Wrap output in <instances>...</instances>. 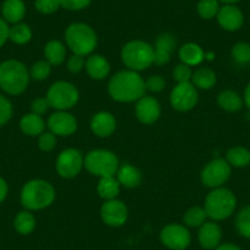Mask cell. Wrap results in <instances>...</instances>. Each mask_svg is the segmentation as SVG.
<instances>
[{
    "instance_id": "12",
    "label": "cell",
    "mask_w": 250,
    "mask_h": 250,
    "mask_svg": "<svg viewBox=\"0 0 250 250\" xmlns=\"http://www.w3.org/2000/svg\"><path fill=\"white\" fill-rule=\"evenodd\" d=\"M83 167V157L80 152L73 148L62 151L57 161V170L62 177L73 178L81 170Z\"/></svg>"
},
{
    "instance_id": "10",
    "label": "cell",
    "mask_w": 250,
    "mask_h": 250,
    "mask_svg": "<svg viewBox=\"0 0 250 250\" xmlns=\"http://www.w3.org/2000/svg\"><path fill=\"white\" fill-rule=\"evenodd\" d=\"M161 240L170 250H184L191 242L189 230L180 225H168L161 232Z\"/></svg>"
},
{
    "instance_id": "48",
    "label": "cell",
    "mask_w": 250,
    "mask_h": 250,
    "mask_svg": "<svg viewBox=\"0 0 250 250\" xmlns=\"http://www.w3.org/2000/svg\"><path fill=\"white\" fill-rule=\"evenodd\" d=\"M244 103L250 109V83L247 86V88H245L244 91Z\"/></svg>"
},
{
    "instance_id": "31",
    "label": "cell",
    "mask_w": 250,
    "mask_h": 250,
    "mask_svg": "<svg viewBox=\"0 0 250 250\" xmlns=\"http://www.w3.org/2000/svg\"><path fill=\"white\" fill-rule=\"evenodd\" d=\"M31 37H32V32L25 23H15L9 30V38L16 44H25L31 40Z\"/></svg>"
},
{
    "instance_id": "13",
    "label": "cell",
    "mask_w": 250,
    "mask_h": 250,
    "mask_svg": "<svg viewBox=\"0 0 250 250\" xmlns=\"http://www.w3.org/2000/svg\"><path fill=\"white\" fill-rule=\"evenodd\" d=\"M101 216H102L103 222L107 223L108 226L119 227V226L124 225L128 218V208L122 201L113 199V200H108L102 206Z\"/></svg>"
},
{
    "instance_id": "7",
    "label": "cell",
    "mask_w": 250,
    "mask_h": 250,
    "mask_svg": "<svg viewBox=\"0 0 250 250\" xmlns=\"http://www.w3.org/2000/svg\"><path fill=\"white\" fill-rule=\"evenodd\" d=\"M85 167L92 174L102 177H110L118 169V158L114 153L105 150L92 151L85 158Z\"/></svg>"
},
{
    "instance_id": "30",
    "label": "cell",
    "mask_w": 250,
    "mask_h": 250,
    "mask_svg": "<svg viewBox=\"0 0 250 250\" xmlns=\"http://www.w3.org/2000/svg\"><path fill=\"white\" fill-rule=\"evenodd\" d=\"M15 229L18 230L20 234H30L36 227V221L35 217L31 215L27 211H22V212L19 213L15 218Z\"/></svg>"
},
{
    "instance_id": "29",
    "label": "cell",
    "mask_w": 250,
    "mask_h": 250,
    "mask_svg": "<svg viewBox=\"0 0 250 250\" xmlns=\"http://www.w3.org/2000/svg\"><path fill=\"white\" fill-rule=\"evenodd\" d=\"M193 83L199 88H204V90H208L211 88L216 83V74L213 73L211 69L203 68L199 69L194 73L193 78Z\"/></svg>"
},
{
    "instance_id": "18",
    "label": "cell",
    "mask_w": 250,
    "mask_h": 250,
    "mask_svg": "<svg viewBox=\"0 0 250 250\" xmlns=\"http://www.w3.org/2000/svg\"><path fill=\"white\" fill-rule=\"evenodd\" d=\"M175 40L173 36L161 35L160 37L156 40V49H155V62L157 65H163L169 62L170 53L174 49Z\"/></svg>"
},
{
    "instance_id": "46",
    "label": "cell",
    "mask_w": 250,
    "mask_h": 250,
    "mask_svg": "<svg viewBox=\"0 0 250 250\" xmlns=\"http://www.w3.org/2000/svg\"><path fill=\"white\" fill-rule=\"evenodd\" d=\"M6 194H8V184L3 178H0V203L6 198Z\"/></svg>"
},
{
    "instance_id": "3",
    "label": "cell",
    "mask_w": 250,
    "mask_h": 250,
    "mask_svg": "<svg viewBox=\"0 0 250 250\" xmlns=\"http://www.w3.org/2000/svg\"><path fill=\"white\" fill-rule=\"evenodd\" d=\"M54 189L44 180H31L23 187L21 203L28 210H41L54 200Z\"/></svg>"
},
{
    "instance_id": "9",
    "label": "cell",
    "mask_w": 250,
    "mask_h": 250,
    "mask_svg": "<svg viewBox=\"0 0 250 250\" xmlns=\"http://www.w3.org/2000/svg\"><path fill=\"white\" fill-rule=\"evenodd\" d=\"M230 175V166L223 158L211 161L201 173V179L205 185L210 188H220L225 184Z\"/></svg>"
},
{
    "instance_id": "4",
    "label": "cell",
    "mask_w": 250,
    "mask_h": 250,
    "mask_svg": "<svg viewBox=\"0 0 250 250\" xmlns=\"http://www.w3.org/2000/svg\"><path fill=\"white\" fill-rule=\"evenodd\" d=\"M237 199L234 194L226 188H217L206 198V215L215 221H222L229 217L235 210Z\"/></svg>"
},
{
    "instance_id": "17",
    "label": "cell",
    "mask_w": 250,
    "mask_h": 250,
    "mask_svg": "<svg viewBox=\"0 0 250 250\" xmlns=\"http://www.w3.org/2000/svg\"><path fill=\"white\" fill-rule=\"evenodd\" d=\"M222 232L220 226L213 222L204 223L199 230V242L204 249L212 250L220 245Z\"/></svg>"
},
{
    "instance_id": "38",
    "label": "cell",
    "mask_w": 250,
    "mask_h": 250,
    "mask_svg": "<svg viewBox=\"0 0 250 250\" xmlns=\"http://www.w3.org/2000/svg\"><path fill=\"white\" fill-rule=\"evenodd\" d=\"M173 76H174L175 81L178 83H190L191 78H193V73H191V69L189 68V65H187V64H180V65H177V68L174 69Z\"/></svg>"
},
{
    "instance_id": "20",
    "label": "cell",
    "mask_w": 250,
    "mask_h": 250,
    "mask_svg": "<svg viewBox=\"0 0 250 250\" xmlns=\"http://www.w3.org/2000/svg\"><path fill=\"white\" fill-rule=\"evenodd\" d=\"M1 11L6 22L19 23L25 16L26 6L22 0H5Z\"/></svg>"
},
{
    "instance_id": "2",
    "label": "cell",
    "mask_w": 250,
    "mask_h": 250,
    "mask_svg": "<svg viewBox=\"0 0 250 250\" xmlns=\"http://www.w3.org/2000/svg\"><path fill=\"white\" fill-rule=\"evenodd\" d=\"M28 71L22 62L6 60L0 64V87L10 95H20L28 85Z\"/></svg>"
},
{
    "instance_id": "6",
    "label": "cell",
    "mask_w": 250,
    "mask_h": 250,
    "mask_svg": "<svg viewBox=\"0 0 250 250\" xmlns=\"http://www.w3.org/2000/svg\"><path fill=\"white\" fill-rule=\"evenodd\" d=\"M122 59L131 70H144L155 62V49L141 41H134L123 48Z\"/></svg>"
},
{
    "instance_id": "35",
    "label": "cell",
    "mask_w": 250,
    "mask_h": 250,
    "mask_svg": "<svg viewBox=\"0 0 250 250\" xmlns=\"http://www.w3.org/2000/svg\"><path fill=\"white\" fill-rule=\"evenodd\" d=\"M232 57L238 64L250 62V44L245 42L237 43L232 49Z\"/></svg>"
},
{
    "instance_id": "14",
    "label": "cell",
    "mask_w": 250,
    "mask_h": 250,
    "mask_svg": "<svg viewBox=\"0 0 250 250\" xmlns=\"http://www.w3.org/2000/svg\"><path fill=\"white\" fill-rule=\"evenodd\" d=\"M48 126L54 135H71L78 128L76 119L66 112H58L50 115Z\"/></svg>"
},
{
    "instance_id": "26",
    "label": "cell",
    "mask_w": 250,
    "mask_h": 250,
    "mask_svg": "<svg viewBox=\"0 0 250 250\" xmlns=\"http://www.w3.org/2000/svg\"><path fill=\"white\" fill-rule=\"evenodd\" d=\"M226 158L229 166H233V167H247L250 165V151L242 146H237L228 150Z\"/></svg>"
},
{
    "instance_id": "41",
    "label": "cell",
    "mask_w": 250,
    "mask_h": 250,
    "mask_svg": "<svg viewBox=\"0 0 250 250\" xmlns=\"http://www.w3.org/2000/svg\"><path fill=\"white\" fill-rule=\"evenodd\" d=\"M91 0H60V5L68 10H81L90 5Z\"/></svg>"
},
{
    "instance_id": "27",
    "label": "cell",
    "mask_w": 250,
    "mask_h": 250,
    "mask_svg": "<svg viewBox=\"0 0 250 250\" xmlns=\"http://www.w3.org/2000/svg\"><path fill=\"white\" fill-rule=\"evenodd\" d=\"M44 55L48 62L53 65H59L65 58V47L59 41H52L44 48Z\"/></svg>"
},
{
    "instance_id": "32",
    "label": "cell",
    "mask_w": 250,
    "mask_h": 250,
    "mask_svg": "<svg viewBox=\"0 0 250 250\" xmlns=\"http://www.w3.org/2000/svg\"><path fill=\"white\" fill-rule=\"evenodd\" d=\"M235 228L242 237L250 239V205L245 206L238 212L235 218Z\"/></svg>"
},
{
    "instance_id": "8",
    "label": "cell",
    "mask_w": 250,
    "mask_h": 250,
    "mask_svg": "<svg viewBox=\"0 0 250 250\" xmlns=\"http://www.w3.org/2000/svg\"><path fill=\"white\" fill-rule=\"evenodd\" d=\"M79 100V92L74 85L69 83H55L49 88L47 101L50 107L64 110L74 107Z\"/></svg>"
},
{
    "instance_id": "19",
    "label": "cell",
    "mask_w": 250,
    "mask_h": 250,
    "mask_svg": "<svg viewBox=\"0 0 250 250\" xmlns=\"http://www.w3.org/2000/svg\"><path fill=\"white\" fill-rule=\"evenodd\" d=\"M91 128L96 135L101 138L109 136L115 130V119L110 113L102 112L93 117L91 122Z\"/></svg>"
},
{
    "instance_id": "5",
    "label": "cell",
    "mask_w": 250,
    "mask_h": 250,
    "mask_svg": "<svg viewBox=\"0 0 250 250\" xmlns=\"http://www.w3.org/2000/svg\"><path fill=\"white\" fill-rule=\"evenodd\" d=\"M65 40L70 49L78 55H86L95 49L97 44L96 33L85 23H73L65 32Z\"/></svg>"
},
{
    "instance_id": "21",
    "label": "cell",
    "mask_w": 250,
    "mask_h": 250,
    "mask_svg": "<svg viewBox=\"0 0 250 250\" xmlns=\"http://www.w3.org/2000/svg\"><path fill=\"white\" fill-rule=\"evenodd\" d=\"M86 69L91 78L101 80V79H104L109 73V64L101 55H92L88 58L86 62Z\"/></svg>"
},
{
    "instance_id": "34",
    "label": "cell",
    "mask_w": 250,
    "mask_h": 250,
    "mask_svg": "<svg viewBox=\"0 0 250 250\" xmlns=\"http://www.w3.org/2000/svg\"><path fill=\"white\" fill-rule=\"evenodd\" d=\"M220 10L218 0H201L198 4V13L203 19H212Z\"/></svg>"
},
{
    "instance_id": "50",
    "label": "cell",
    "mask_w": 250,
    "mask_h": 250,
    "mask_svg": "<svg viewBox=\"0 0 250 250\" xmlns=\"http://www.w3.org/2000/svg\"><path fill=\"white\" fill-rule=\"evenodd\" d=\"M213 57H215V55H213L212 53H208V59L212 60V59H213Z\"/></svg>"
},
{
    "instance_id": "25",
    "label": "cell",
    "mask_w": 250,
    "mask_h": 250,
    "mask_svg": "<svg viewBox=\"0 0 250 250\" xmlns=\"http://www.w3.org/2000/svg\"><path fill=\"white\" fill-rule=\"evenodd\" d=\"M218 104L227 112H237L243 107V100L237 92L232 90L223 91L218 95Z\"/></svg>"
},
{
    "instance_id": "28",
    "label": "cell",
    "mask_w": 250,
    "mask_h": 250,
    "mask_svg": "<svg viewBox=\"0 0 250 250\" xmlns=\"http://www.w3.org/2000/svg\"><path fill=\"white\" fill-rule=\"evenodd\" d=\"M98 193L105 200H113L119 194V182L110 177H102L98 183Z\"/></svg>"
},
{
    "instance_id": "45",
    "label": "cell",
    "mask_w": 250,
    "mask_h": 250,
    "mask_svg": "<svg viewBox=\"0 0 250 250\" xmlns=\"http://www.w3.org/2000/svg\"><path fill=\"white\" fill-rule=\"evenodd\" d=\"M9 30H10V28H9L6 21L3 20V19H0V47H3L4 43L8 41Z\"/></svg>"
},
{
    "instance_id": "11",
    "label": "cell",
    "mask_w": 250,
    "mask_h": 250,
    "mask_svg": "<svg viewBox=\"0 0 250 250\" xmlns=\"http://www.w3.org/2000/svg\"><path fill=\"white\" fill-rule=\"evenodd\" d=\"M196 102H198V92L190 83H178L170 93V103L173 108L180 112L191 109Z\"/></svg>"
},
{
    "instance_id": "36",
    "label": "cell",
    "mask_w": 250,
    "mask_h": 250,
    "mask_svg": "<svg viewBox=\"0 0 250 250\" xmlns=\"http://www.w3.org/2000/svg\"><path fill=\"white\" fill-rule=\"evenodd\" d=\"M36 9L42 14H53L60 8V0H36Z\"/></svg>"
},
{
    "instance_id": "47",
    "label": "cell",
    "mask_w": 250,
    "mask_h": 250,
    "mask_svg": "<svg viewBox=\"0 0 250 250\" xmlns=\"http://www.w3.org/2000/svg\"><path fill=\"white\" fill-rule=\"evenodd\" d=\"M215 250H243L242 248L238 247L235 244H230V243H226V244H221L216 248Z\"/></svg>"
},
{
    "instance_id": "49",
    "label": "cell",
    "mask_w": 250,
    "mask_h": 250,
    "mask_svg": "<svg viewBox=\"0 0 250 250\" xmlns=\"http://www.w3.org/2000/svg\"><path fill=\"white\" fill-rule=\"evenodd\" d=\"M220 1L225 3L226 5H227V4H230V5H233V4H235V3H238V1H240V0H220Z\"/></svg>"
},
{
    "instance_id": "43",
    "label": "cell",
    "mask_w": 250,
    "mask_h": 250,
    "mask_svg": "<svg viewBox=\"0 0 250 250\" xmlns=\"http://www.w3.org/2000/svg\"><path fill=\"white\" fill-rule=\"evenodd\" d=\"M83 64H85V60H83V55L75 54V55H73L70 59H69L68 68H69V70L71 71V73L76 74V73H79L81 69H83Z\"/></svg>"
},
{
    "instance_id": "42",
    "label": "cell",
    "mask_w": 250,
    "mask_h": 250,
    "mask_svg": "<svg viewBox=\"0 0 250 250\" xmlns=\"http://www.w3.org/2000/svg\"><path fill=\"white\" fill-rule=\"evenodd\" d=\"M55 145V136L53 133H45L42 134L40 138V147L43 151H50L53 150Z\"/></svg>"
},
{
    "instance_id": "23",
    "label": "cell",
    "mask_w": 250,
    "mask_h": 250,
    "mask_svg": "<svg viewBox=\"0 0 250 250\" xmlns=\"http://www.w3.org/2000/svg\"><path fill=\"white\" fill-rule=\"evenodd\" d=\"M179 57L182 62L187 65H198L205 58L203 49L198 44L194 43H188L183 45L179 52Z\"/></svg>"
},
{
    "instance_id": "15",
    "label": "cell",
    "mask_w": 250,
    "mask_h": 250,
    "mask_svg": "<svg viewBox=\"0 0 250 250\" xmlns=\"http://www.w3.org/2000/svg\"><path fill=\"white\" fill-rule=\"evenodd\" d=\"M217 20L221 27L225 28V30L237 31L244 23V15L239 8L227 4L218 10Z\"/></svg>"
},
{
    "instance_id": "40",
    "label": "cell",
    "mask_w": 250,
    "mask_h": 250,
    "mask_svg": "<svg viewBox=\"0 0 250 250\" xmlns=\"http://www.w3.org/2000/svg\"><path fill=\"white\" fill-rule=\"evenodd\" d=\"M145 86L147 90L152 91V92H161V91L165 88L166 81L165 79L160 75L151 76V78L147 79V81L145 83Z\"/></svg>"
},
{
    "instance_id": "24",
    "label": "cell",
    "mask_w": 250,
    "mask_h": 250,
    "mask_svg": "<svg viewBox=\"0 0 250 250\" xmlns=\"http://www.w3.org/2000/svg\"><path fill=\"white\" fill-rule=\"evenodd\" d=\"M118 182L126 188H134L140 184L141 174L138 168L124 165L118 172Z\"/></svg>"
},
{
    "instance_id": "33",
    "label": "cell",
    "mask_w": 250,
    "mask_h": 250,
    "mask_svg": "<svg viewBox=\"0 0 250 250\" xmlns=\"http://www.w3.org/2000/svg\"><path fill=\"white\" fill-rule=\"evenodd\" d=\"M206 217V211L204 208H191L190 210H188L184 216V222L187 223L189 227H201L205 223Z\"/></svg>"
},
{
    "instance_id": "37",
    "label": "cell",
    "mask_w": 250,
    "mask_h": 250,
    "mask_svg": "<svg viewBox=\"0 0 250 250\" xmlns=\"http://www.w3.org/2000/svg\"><path fill=\"white\" fill-rule=\"evenodd\" d=\"M50 73V65L47 62H37L31 69V76L35 80H44Z\"/></svg>"
},
{
    "instance_id": "22",
    "label": "cell",
    "mask_w": 250,
    "mask_h": 250,
    "mask_svg": "<svg viewBox=\"0 0 250 250\" xmlns=\"http://www.w3.org/2000/svg\"><path fill=\"white\" fill-rule=\"evenodd\" d=\"M20 126L26 135L36 136L43 133L45 125L43 119L41 118V115L31 113V114H26L25 117L21 119Z\"/></svg>"
},
{
    "instance_id": "1",
    "label": "cell",
    "mask_w": 250,
    "mask_h": 250,
    "mask_svg": "<svg viewBox=\"0 0 250 250\" xmlns=\"http://www.w3.org/2000/svg\"><path fill=\"white\" fill-rule=\"evenodd\" d=\"M145 81L135 71H120L109 83V93L119 102H133L145 95Z\"/></svg>"
},
{
    "instance_id": "44",
    "label": "cell",
    "mask_w": 250,
    "mask_h": 250,
    "mask_svg": "<svg viewBox=\"0 0 250 250\" xmlns=\"http://www.w3.org/2000/svg\"><path fill=\"white\" fill-rule=\"evenodd\" d=\"M49 108V103H48L47 98H37L33 101L32 103V110L35 114H44Z\"/></svg>"
},
{
    "instance_id": "39",
    "label": "cell",
    "mask_w": 250,
    "mask_h": 250,
    "mask_svg": "<svg viewBox=\"0 0 250 250\" xmlns=\"http://www.w3.org/2000/svg\"><path fill=\"white\" fill-rule=\"evenodd\" d=\"M11 114H13L11 103L4 96L0 95V126L10 119Z\"/></svg>"
},
{
    "instance_id": "16",
    "label": "cell",
    "mask_w": 250,
    "mask_h": 250,
    "mask_svg": "<svg viewBox=\"0 0 250 250\" xmlns=\"http://www.w3.org/2000/svg\"><path fill=\"white\" fill-rule=\"evenodd\" d=\"M161 113L160 104L152 97H141L136 104V115L145 124H152L158 119Z\"/></svg>"
}]
</instances>
